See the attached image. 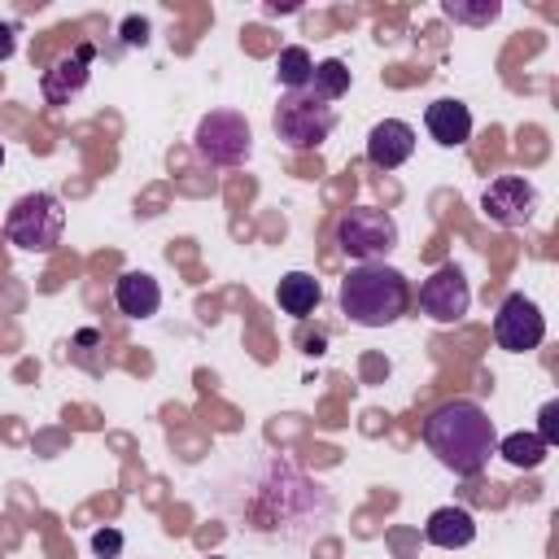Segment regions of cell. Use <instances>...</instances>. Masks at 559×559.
<instances>
[{
	"mask_svg": "<svg viewBox=\"0 0 559 559\" xmlns=\"http://www.w3.org/2000/svg\"><path fill=\"white\" fill-rule=\"evenodd\" d=\"M271 122H275V135L288 148H319L336 127V109H332V100H323L310 87H301V92H284L280 96Z\"/></svg>",
	"mask_w": 559,
	"mask_h": 559,
	"instance_id": "4",
	"label": "cell"
},
{
	"mask_svg": "<svg viewBox=\"0 0 559 559\" xmlns=\"http://www.w3.org/2000/svg\"><path fill=\"white\" fill-rule=\"evenodd\" d=\"M4 57H13V26L9 22H0V61Z\"/></svg>",
	"mask_w": 559,
	"mask_h": 559,
	"instance_id": "23",
	"label": "cell"
},
{
	"mask_svg": "<svg viewBox=\"0 0 559 559\" xmlns=\"http://www.w3.org/2000/svg\"><path fill=\"white\" fill-rule=\"evenodd\" d=\"M467 306H472V288H467V275H463L454 262L437 266V271L419 284V310H424L432 323H459V319L467 314Z\"/></svg>",
	"mask_w": 559,
	"mask_h": 559,
	"instance_id": "8",
	"label": "cell"
},
{
	"mask_svg": "<svg viewBox=\"0 0 559 559\" xmlns=\"http://www.w3.org/2000/svg\"><path fill=\"white\" fill-rule=\"evenodd\" d=\"M419 432H424V445L437 454V463L450 467L454 476H480L489 454H498L493 419L467 397H454V402L437 406L424 419Z\"/></svg>",
	"mask_w": 559,
	"mask_h": 559,
	"instance_id": "1",
	"label": "cell"
},
{
	"mask_svg": "<svg viewBox=\"0 0 559 559\" xmlns=\"http://www.w3.org/2000/svg\"><path fill=\"white\" fill-rule=\"evenodd\" d=\"M480 210L489 223L498 227H520L533 218L537 210V188L524 179V175H498L485 192H480Z\"/></svg>",
	"mask_w": 559,
	"mask_h": 559,
	"instance_id": "9",
	"label": "cell"
},
{
	"mask_svg": "<svg viewBox=\"0 0 559 559\" xmlns=\"http://www.w3.org/2000/svg\"><path fill=\"white\" fill-rule=\"evenodd\" d=\"M122 39H127V44H144V39H148V22H144V17H127V22H122Z\"/></svg>",
	"mask_w": 559,
	"mask_h": 559,
	"instance_id": "22",
	"label": "cell"
},
{
	"mask_svg": "<svg viewBox=\"0 0 559 559\" xmlns=\"http://www.w3.org/2000/svg\"><path fill=\"white\" fill-rule=\"evenodd\" d=\"M114 301H118V310L127 319H148L162 306V288H157V280L148 271H127L114 284Z\"/></svg>",
	"mask_w": 559,
	"mask_h": 559,
	"instance_id": "13",
	"label": "cell"
},
{
	"mask_svg": "<svg viewBox=\"0 0 559 559\" xmlns=\"http://www.w3.org/2000/svg\"><path fill=\"white\" fill-rule=\"evenodd\" d=\"M424 127H428V135H432L437 144L459 148V144H467V135H472V109H467L463 100H454V96L432 100L428 114H424Z\"/></svg>",
	"mask_w": 559,
	"mask_h": 559,
	"instance_id": "12",
	"label": "cell"
},
{
	"mask_svg": "<svg viewBox=\"0 0 559 559\" xmlns=\"http://www.w3.org/2000/svg\"><path fill=\"white\" fill-rule=\"evenodd\" d=\"M406 306H411L406 275L384 262H358L341 280V310L358 328H389L406 314Z\"/></svg>",
	"mask_w": 559,
	"mask_h": 559,
	"instance_id": "2",
	"label": "cell"
},
{
	"mask_svg": "<svg viewBox=\"0 0 559 559\" xmlns=\"http://www.w3.org/2000/svg\"><path fill=\"white\" fill-rule=\"evenodd\" d=\"M92 57H96V48H92V44H79L70 57L52 61V70H44V96H48L52 105H66L74 92H83Z\"/></svg>",
	"mask_w": 559,
	"mask_h": 559,
	"instance_id": "11",
	"label": "cell"
},
{
	"mask_svg": "<svg viewBox=\"0 0 559 559\" xmlns=\"http://www.w3.org/2000/svg\"><path fill=\"white\" fill-rule=\"evenodd\" d=\"M197 153L210 162V166H240L249 162L253 153V131L245 122V114L236 109H214L197 122V135H192Z\"/></svg>",
	"mask_w": 559,
	"mask_h": 559,
	"instance_id": "5",
	"label": "cell"
},
{
	"mask_svg": "<svg viewBox=\"0 0 559 559\" xmlns=\"http://www.w3.org/2000/svg\"><path fill=\"white\" fill-rule=\"evenodd\" d=\"M493 341H498L502 349H511V354L537 349V345L546 341V319H542L537 301L524 297V293H511V297L498 306V314H493Z\"/></svg>",
	"mask_w": 559,
	"mask_h": 559,
	"instance_id": "7",
	"label": "cell"
},
{
	"mask_svg": "<svg viewBox=\"0 0 559 559\" xmlns=\"http://www.w3.org/2000/svg\"><path fill=\"white\" fill-rule=\"evenodd\" d=\"M319 297H323V293H319V280H314V275H306V271H288V275L280 280V288H275L280 310H284V314H293V319L314 314Z\"/></svg>",
	"mask_w": 559,
	"mask_h": 559,
	"instance_id": "15",
	"label": "cell"
},
{
	"mask_svg": "<svg viewBox=\"0 0 559 559\" xmlns=\"http://www.w3.org/2000/svg\"><path fill=\"white\" fill-rule=\"evenodd\" d=\"M275 74H280V83H284L288 92H301V87L310 83V74H314V61H310V52H306L301 44H288V48L280 52Z\"/></svg>",
	"mask_w": 559,
	"mask_h": 559,
	"instance_id": "18",
	"label": "cell"
},
{
	"mask_svg": "<svg viewBox=\"0 0 559 559\" xmlns=\"http://www.w3.org/2000/svg\"><path fill=\"white\" fill-rule=\"evenodd\" d=\"M441 13H445L450 22H472V26H485V22H493V17L502 13V4H498V0H480V4H459V0H445V4H441Z\"/></svg>",
	"mask_w": 559,
	"mask_h": 559,
	"instance_id": "19",
	"label": "cell"
},
{
	"mask_svg": "<svg viewBox=\"0 0 559 559\" xmlns=\"http://www.w3.org/2000/svg\"><path fill=\"white\" fill-rule=\"evenodd\" d=\"M306 87H310L314 96H323V100H341V96L349 92V66H345L341 57H328V61L314 66V74H310Z\"/></svg>",
	"mask_w": 559,
	"mask_h": 559,
	"instance_id": "17",
	"label": "cell"
},
{
	"mask_svg": "<svg viewBox=\"0 0 559 559\" xmlns=\"http://www.w3.org/2000/svg\"><path fill=\"white\" fill-rule=\"evenodd\" d=\"M61 231H66V210L52 192H26L4 214L9 245L26 249V253H48L52 245H61Z\"/></svg>",
	"mask_w": 559,
	"mask_h": 559,
	"instance_id": "3",
	"label": "cell"
},
{
	"mask_svg": "<svg viewBox=\"0 0 559 559\" xmlns=\"http://www.w3.org/2000/svg\"><path fill=\"white\" fill-rule=\"evenodd\" d=\"M537 419H542V424H537V437H542L546 445H555V441H559V402H546Z\"/></svg>",
	"mask_w": 559,
	"mask_h": 559,
	"instance_id": "20",
	"label": "cell"
},
{
	"mask_svg": "<svg viewBox=\"0 0 559 559\" xmlns=\"http://www.w3.org/2000/svg\"><path fill=\"white\" fill-rule=\"evenodd\" d=\"M415 153V131L402 118H384L367 131V162L380 170H397Z\"/></svg>",
	"mask_w": 559,
	"mask_h": 559,
	"instance_id": "10",
	"label": "cell"
},
{
	"mask_svg": "<svg viewBox=\"0 0 559 559\" xmlns=\"http://www.w3.org/2000/svg\"><path fill=\"white\" fill-rule=\"evenodd\" d=\"M92 550H96V555H105V559H109V555H118V550H122V533H118V528H100V533L92 537Z\"/></svg>",
	"mask_w": 559,
	"mask_h": 559,
	"instance_id": "21",
	"label": "cell"
},
{
	"mask_svg": "<svg viewBox=\"0 0 559 559\" xmlns=\"http://www.w3.org/2000/svg\"><path fill=\"white\" fill-rule=\"evenodd\" d=\"M498 454H502L511 467H542L546 454H550V445H546L537 432H511V437L498 441Z\"/></svg>",
	"mask_w": 559,
	"mask_h": 559,
	"instance_id": "16",
	"label": "cell"
},
{
	"mask_svg": "<svg viewBox=\"0 0 559 559\" xmlns=\"http://www.w3.org/2000/svg\"><path fill=\"white\" fill-rule=\"evenodd\" d=\"M336 245L354 262H376L397 245V223L376 205H354L336 218Z\"/></svg>",
	"mask_w": 559,
	"mask_h": 559,
	"instance_id": "6",
	"label": "cell"
},
{
	"mask_svg": "<svg viewBox=\"0 0 559 559\" xmlns=\"http://www.w3.org/2000/svg\"><path fill=\"white\" fill-rule=\"evenodd\" d=\"M424 537H428L432 546H441V550H459V546H472L476 520H472L467 507H437V511L428 515V524H424Z\"/></svg>",
	"mask_w": 559,
	"mask_h": 559,
	"instance_id": "14",
	"label": "cell"
}]
</instances>
